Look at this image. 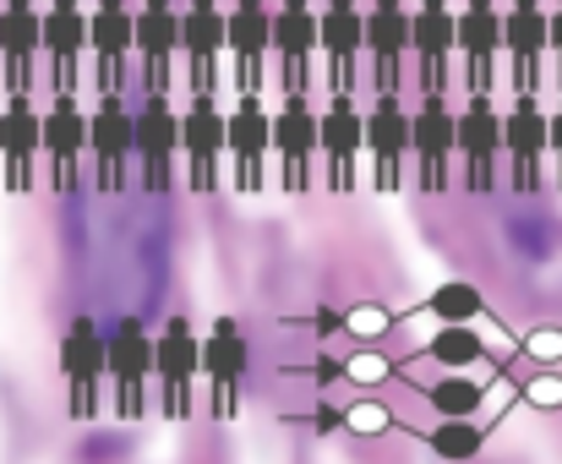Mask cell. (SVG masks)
<instances>
[{"mask_svg": "<svg viewBox=\"0 0 562 464\" xmlns=\"http://www.w3.org/2000/svg\"><path fill=\"white\" fill-rule=\"evenodd\" d=\"M88 148H93L104 181H115L121 165L137 154V115H132V104H126L121 93H104V99L88 110Z\"/></svg>", "mask_w": 562, "mask_h": 464, "instance_id": "1", "label": "cell"}, {"mask_svg": "<svg viewBox=\"0 0 562 464\" xmlns=\"http://www.w3.org/2000/svg\"><path fill=\"white\" fill-rule=\"evenodd\" d=\"M132 115H137V159H143L148 181H165L170 159L181 154V110L165 93H148L132 104Z\"/></svg>", "mask_w": 562, "mask_h": 464, "instance_id": "2", "label": "cell"}, {"mask_svg": "<svg viewBox=\"0 0 562 464\" xmlns=\"http://www.w3.org/2000/svg\"><path fill=\"white\" fill-rule=\"evenodd\" d=\"M503 49L519 66V88L536 93V66L552 49V11H541V0H514L503 11Z\"/></svg>", "mask_w": 562, "mask_h": 464, "instance_id": "3", "label": "cell"}, {"mask_svg": "<svg viewBox=\"0 0 562 464\" xmlns=\"http://www.w3.org/2000/svg\"><path fill=\"white\" fill-rule=\"evenodd\" d=\"M503 154L519 165V181H536V165L552 154V110H541L536 93H519L503 115Z\"/></svg>", "mask_w": 562, "mask_h": 464, "instance_id": "4", "label": "cell"}, {"mask_svg": "<svg viewBox=\"0 0 562 464\" xmlns=\"http://www.w3.org/2000/svg\"><path fill=\"white\" fill-rule=\"evenodd\" d=\"M60 372L77 394V405H88V394L99 388V377H110V333H99L93 317H77L60 339Z\"/></svg>", "mask_w": 562, "mask_h": 464, "instance_id": "5", "label": "cell"}, {"mask_svg": "<svg viewBox=\"0 0 562 464\" xmlns=\"http://www.w3.org/2000/svg\"><path fill=\"white\" fill-rule=\"evenodd\" d=\"M154 377L170 388V399L187 405L191 377H202V333L187 317H170L165 333H154Z\"/></svg>", "mask_w": 562, "mask_h": 464, "instance_id": "6", "label": "cell"}, {"mask_svg": "<svg viewBox=\"0 0 562 464\" xmlns=\"http://www.w3.org/2000/svg\"><path fill=\"white\" fill-rule=\"evenodd\" d=\"M273 154L290 165V181H295V186H301V176H306V159L323 154V148H317V110H312L306 93H290V99L273 110Z\"/></svg>", "mask_w": 562, "mask_h": 464, "instance_id": "7", "label": "cell"}, {"mask_svg": "<svg viewBox=\"0 0 562 464\" xmlns=\"http://www.w3.org/2000/svg\"><path fill=\"white\" fill-rule=\"evenodd\" d=\"M202 377L218 388V405L235 399L240 377H246V333L235 317H218L207 333H202Z\"/></svg>", "mask_w": 562, "mask_h": 464, "instance_id": "8", "label": "cell"}, {"mask_svg": "<svg viewBox=\"0 0 562 464\" xmlns=\"http://www.w3.org/2000/svg\"><path fill=\"white\" fill-rule=\"evenodd\" d=\"M38 148H44V110L27 99V88H11V99H5V110H0V154H5V165L16 170V181H22V170L38 159Z\"/></svg>", "mask_w": 562, "mask_h": 464, "instance_id": "9", "label": "cell"}, {"mask_svg": "<svg viewBox=\"0 0 562 464\" xmlns=\"http://www.w3.org/2000/svg\"><path fill=\"white\" fill-rule=\"evenodd\" d=\"M181 148L187 159L207 176L218 165V154L229 148V110L213 104V93H196L187 110H181Z\"/></svg>", "mask_w": 562, "mask_h": 464, "instance_id": "10", "label": "cell"}, {"mask_svg": "<svg viewBox=\"0 0 562 464\" xmlns=\"http://www.w3.org/2000/svg\"><path fill=\"white\" fill-rule=\"evenodd\" d=\"M367 148H372L376 165H382V181H393V165L404 154H415V115L393 93H382L372 110H367Z\"/></svg>", "mask_w": 562, "mask_h": 464, "instance_id": "11", "label": "cell"}, {"mask_svg": "<svg viewBox=\"0 0 562 464\" xmlns=\"http://www.w3.org/2000/svg\"><path fill=\"white\" fill-rule=\"evenodd\" d=\"M82 148H88V110L71 99V88H60L44 104V154L55 159L60 176H71V165L82 159Z\"/></svg>", "mask_w": 562, "mask_h": 464, "instance_id": "12", "label": "cell"}, {"mask_svg": "<svg viewBox=\"0 0 562 464\" xmlns=\"http://www.w3.org/2000/svg\"><path fill=\"white\" fill-rule=\"evenodd\" d=\"M88 49L104 60V88H110V71L137 49V11L126 0H99L88 11Z\"/></svg>", "mask_w": 562, "mask_h": 464, "instance_id": "13", "label": "cell"}, {"mask_svg": "<svg viewBox=\"0 0 562 464\" xmlns=\"http://www.w3.org/2000/svg\"><path fill=\"white\" fill-rule=\"evenodd\" d=\"M110 377L121 383V394H126V410L137 405V388H143V377H154V333H148L137 317L115 322V333H110Z\"/></svg>", "mask_w": 562, "mask_h": 464, "instance_id": "14", "label": "cell"}, {"mask_svg": "<svg viewBox=\"0 0 562 464\" xmlns=\"http://www.w3.org/2000/svg\"><path fill=\"white\" fill-rule=\"evenodd\" d=\"M459 154L475 165V181H486L492 159L503 154V115L486 93H475L464 110H459Z\"/></svg>", "mask_w": 562, "mask_h": 464, "instance_id": "15", "label": "cell"}, {"mask_svg": "<svg viewBox=\"0 0 562 464\" xmlns=\"http://www.w3.org/2000/svg\"><path fill=\"white\" fill-rule=\"evenodd\" d=\"M448 154H459V115L442 104V93H426V104L415 110V159L426 165V176H437Z\"/></svg>", "mask_w": 562, "mask_h": 464, "instance_id": "16", "label": "cell"}, {"mask_svg": "<svg viewBox=\"0 0 562 464\" xmlns=\"http://www.w3.org/2000/svg\"><path fill=\"white\" fill-rule=\"evenodd\" d=\"M317 148H323L339 170L356 159V148H367V115L356 110L350 93H334V104L317 115Z\"/></svg>", "mask_w": 562, "mask_h": 464, "instance_id": "17", "label": "cell"}, {"mask_svg": "<svg viewBox=\"0 0 562 464\" xmlns=\"http://www.w3.org/2000/svg\"><path fill=\"white\" fill-rule=\"evenodd\" d=\"M497 49H503V11H497L492 0H470V5L459 11V55L475 60V88L486 82Z\"/></svg>", "mask_w": 562, "mask_h": 464, "instance_id": "18", "label": "cell"}, {"mask_svg": "<svg viewBox=\"0 0 562 464\" xmlns=\"http://www.w3.org/2000/svg\"><path fill=\"white\" fill-rule=\"evenodd\" d=\"M268 148H273V115L257 93H240V104L229 110V154L246 170H257L268 159Z\"/></svg>", "mask_w": 562, "mask_h": 464, "instance_id": "19", "label": "cell"}, {"mask_svg": "<svg viewBox=\"0 0 562 464\" xmlns=\"http://www.w3.org/2000/svg\"><path fill=\"white\" fill-rule=\"evenodd\" d=\"M88 49V11L77 0H49L44 11V55L60 66V82L71 71V60Z\"/></svg>", "mask_w": 562, "mask_h": 464, "instance_id": "20", "label": "cell"}, {"mask_svg": "<svg viewBox=\"0 0 562 464\" xmlns=\"http://www.w3.org/2000/svg\"><path fill=\"white\" fill-rule=\"evenodd\" d=\"M181 49L191 60H213L218 49H229V11H218L213 0H191L181 11Z\"/></svg>", "mask_w": 562, "mask_h": 464, "instance_id": "21", "label": "cell"}, {"mask_svg": "<svg viewBox=\"0 0 562 464\" xmlns=\"http://www.w3.org/2000/svg\"><path fill=\"white\" fill-rule=\"evenodd\" d=\"M38 49H44V11H33L27 0H5V11H0V55L22 71Z\"/></svg>", "mask_w": 562, "mask_h": 464, "instance_id": "22", "label": "cell"}, {"mask_svg": "<svg viewBox=\"0 0 562 464\" xmlns=\"http://www.w3.org/2000/svg\"><path fill=\"white\" fill-rule=\"evenodd\" d=\"M409 49L426 60V66H437V60H448L453 49H459V16L442 5V0H426L420 11H415V33H409Z\"/></svg>", "mask_w": 562, "mask_h": 464, "instance_id": "23", "label": "cell"}, {"mask_svg": "<svg viewBox=\"0 0 562 464\" xmlns=\"http://www.w3.org/2000/svg\"><path fill=\"white\" fill-rule=\"evenodd\" d=\"M176 49H181V11L170 0H148L137 11V55H148V66H159Z\"/></svg>", "mask_w": 562, "mask_h": 464, "instance_id": "24", "label": "cell"}, {"mask_svg": "<svg viewBox=\"0 0 562 464\" xmlns=\"http://www.w3.org/2000/svg\"><path fill=\"white\" fill-rule=\"evenodd\" d=\"M317 49L334 60H350L356 49H367V16L356 11V0H334L317 16Z\"/></svg>", "mask_w": 562, "mask_h": 464, "instance_id": "25", "label": "cell"}, {"mask_svg": "<svg viewBox=\"0 0 562 464\" xmlns=\"http://www.w3.org/2000/svg\"><path fill=\"white\" fill-rule=\"evenodd\" d=\"M317 49V11L306 0H284L273 11V55L284 60H306Z\"/></svg>", "mask_w": 562, "mask_h": 464, "instance_id": "26", "label": "cell"}, {"mask_svg": "<svg viewBox=\"0 0 562 464\" xmlns=\"http://www.w3.org/2000/svg\"><path fill=\"white\" fill-rule=\"evenodd\" d=\"M409 33H415V16L398 5V0H382L372 16H367V55H376L382 66L398 60L409 49Z\"/></svg>", "mask_w": 562, "mask_h": 464, "instance_id": "27", "label": "cell"}, {"mask_svg": "<svg viewBox=\"0 0 562 464\" xmlns=\"http://www.w3.org/2000/svg\"><path fill=\"white\" fill-rule=\"evenodd\" d=\"M229 49L240 60H262L273 49V16H268L262 0H235V11H229Z\"/></svg>", "mask_w": 562, "mask_h": 464, "instance_id": "28", "label": "cell"}, {"mask_svg": "<svg viewBox=\"0 0 562 464\" xmlns=\"http://www.w3.org/2000/svg\"><path fill=\"white\" fill-rule=\"evenodd\" d=\"M481 405H486V388L475 377H437L431 383V410L442 421H470Z\"/></svg>", "mask_w": 562, "mask_h": 464, "instance_id": "29", "label": "cell"}, {"mask_svg": "<svg viewBox=\"0 0 562 464\" xmlns=\"http://www.w3.org/2000/svg\"><path fill=\"white\" fill-rule=\"evenodd\" d=\"M481 355H486V339L470 322H442V333L431 339V361L442 366H475Z\"/></svg>", "mask_w": 562, "mask_h": 464, "instance_id": "30", "label": "cell"}, {"mask_svg": "<svg viewBox=\"0 0 562 464\" xmlns=\"http://www.w3.org/2000/svg\"><path fill=\"white\" fill-rule=\"evenodd\" d=\"M426 306H431V317H442V322H470V317H481V290L464 284V279H448V284L431 290Z\"/></svg>", "mask_w": 562, "mask_h": 464, "instance_id": "31", "label": "cell"}, {"mask_svg": "<svg viewBox=\"0 0 562 464\" xmlns=\"http://www.w3.org/2000/svg\"><path fill=\"white\" fill-rule=\"evenodd\" d=\"M481 443H486V432H481L475 421H442V427H431V449H437L448 464L475 460V454H481Z\"/></svg>", "mask_w": 562, "mask_h": 464, "instance_id": "32", "label": "cell"}, {"mask_svg": "<svg viewBox=\"0 0 562 464\" xmlns=\"http://www.w3.org/2000/svg\"><path fill=\"white\" fill-rule=\"evenodd\" d=\"M345 421H350L356 432H382V427H387V410H382V405H356Z\"/></svg>", "mask_w": 562, "mask_h": 464, "instance_id": "33", "label": "cell"}, {"mask_svg": "<svg viewBox=\"0 0 562 464\" xmlns=\"http://www.w3.org/2000/svg\"><path fill=\"white\" fill-rule=\"evenodd\" d=\"M552 159L562 165V104L552 110Z\"/></svg>", "mask_w": 562, "mask_h": 464, "instance_id": "34", "label": "cell"}, {"mask_svg": "<svg viewBox=\"0 0 562 464\" xmlns=\"http://www.w3.org/2000/svg\"><path fill=\"white\" fill-rule=\"evenodd\" d=\"M552 55H558V66H562V5L552 11Z\"/></svg>", "mask_w": 562, "mask_h": 464, "instance_id": "35", "label": "cell"}]
</instances>
